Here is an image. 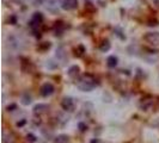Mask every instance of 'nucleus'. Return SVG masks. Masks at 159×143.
I'll return each instance as SVG.
<instances>
[{"instance_id": "nucleus-1", "label": "nucleus", "mask_w": 159, "mask_h": 143, "mask_svg": "<svg viewBox=\"0 0 159 143\" xmlns=\"http://www.w3.org/2000/svg\"><path fill=\"white\" fill-rule=\"evenodd\" d=\"M77 86L83 92H90V91H92L97 86V81H96V79L92 75L85 74V75L80 76L79 79H78Z\"/></svg>"}, {"instance_id": "nucleus-2", "label": "nucleus", "mask_w": 159, "mask_h": 143, "mask_svg": "<svg viewBox=\"0 0 159 143\" xmlns=\"http://www.w3.org/2000/svg\"><path fill=\"white\" fill-rule=\"evenodd\" d=\"M54 91H55V87L53 86V84H50V82H46V84H43L40 88V93L42 97H44V98H47L49 95H52L54 93Z\"/></svg>"}, {"instance_id": "nucleus-3", "label": "nucleus", "mask_w": 159, "mask_h": 143, "mask_svg": "<svg viewBox=\"0 0 159 143\" xmlns=\"http://www.w3.org/2000/svg\"><path fill=\"white\" fill-rule=\"evenodd\" d=\"M61 107L64 109L65 111H74V100L72 99L71 97H65L62 99V102H61Z\"/></svg>"}, {"instance_id": "nucleus-4", "label": "nucleus", "mask_w": 159, "mask_h": 143, "mask_svg": "<svg viewBox=\"0 0 159 143\" xmlns=\"http://www.w3.org/2000/svg\"><path fill=\"white\" fill-rule=\"evenodd\" d=\"M78 0H61V7L66 11H72L78 7Z\"/></svg>"}, {"instance_id": "nucleus-5", "label": "nucleus", "mask_w": 159, "mask_h": 143, "mask_svg": "<svg viewBox=\"0 0 159 143\" xmlns=\"http://www.w3.org/2000/svg\"><path fill=\"white\" fill-rule=\"evenodd\" d=\"M143 40L150 44H158L159 43V32H147L143 36Z\"/></svg>"}, {"instance_id": "nucleus-6", "label": "nucleus", "mask_w": 159, "mask_h": 143, "mask_svg": "<svg viewBox=\"0 0 159 143\" xmlns=\"http://www.w3.org/2000/svg\"><path fill=\"white\" fill-rule=\"evenodd\" d=\"M67 74H68V76L72 80H77L80 75V68L78 66H72V67H70V69L67 71Z\"/></svg>"}, {"instance_id": "nucleus-7", "label": "nucleus", "mask_w": 159, "mask_h": 143, "mask_svg": "<svg viewBox=\"0 0 159 143\" xmlns=\"http://www.w3.org/2000/svg\"><path fill=\"white\" fill-rule=\"evenodd\" d=\"M152 106H153V100L152 99H143V102L140 104V107L145 111H148Z\"/></svg>"}, {"instance_id": "nucleus-8", "label": "nucleus", "mask_w": 159, "mask_h": 143, "mask_svg": "<svg viewBox=\"0 0 159 143\" xmlns=\"http://www.w3.org/2000/svg\"><path fill=\"white\" fill-rule=\"evenodd\" d=\"M49 109V106L46 104H37L34 106V112L35 113H44Z\"/></svg>"}, {"instance_id": "nucleus-9", "label": "nucleus", "mask_w": 159, "mask_h": 143, "mask_svg": "<svg viewBox=\"0 0 159 143\" xmlns=\"http://www.w3.org/2000/svg\"><path fill=\"white\" fill-rule=\"evenodd\" d=\"M119 63V58L116 57V56H109L108 57V60H107V64H108V67H110V68H115L116 66Z\"/></svg>"}, {"instance_id": "nucleus-10", "label": "nucleus", "mask_w": 159, "mask_h": 143, "mask_svg": "<svg viewBox=\"0 0 159 143\" xmlns=\"http://www.w3.org/2000/svg\"><path fill=\"white\" fill-rule=\"evenodd\" d=\"M70 141V136L68 135H59L55 137L54 142L55 143H68Z\"/></svg>"}, {"instance_id": "nucleus-11", "label": "nucleus", "mask_w": 159, "mask_h": 143, "mask_svg": "<svg viewBox=\"0 0 159 143\" xmlns=\"http://www.w3.org/2000/svg\"><path fill=\"white\" fill-rule=\"evenodd\" d=\"M20 103L23 104V105H30L31 104V95L29 94L28 92L26 93H24L23 95H22V99H20Z\"/></svg>"}, {"instance_id": "nucleus-12", "label": "nucleus", "mask_w": 159, "mask_h": 143, "mask_svg": "<svg viewBox=\"0 0 159 143\" xmlns=\"http://www.w3.org/2000/svg\"><path fill=\"white\" fill-rule=\"evenodd\" d=\"M44 4L49 11H54V8L57 6V0H46Z\"/></svg>"}, {"instance_id": "nucleus-13", "label": "nucleus", "mask_w": 159, "mask_h": 143, "mask_svg": "<svg viewBox=\"0 0 159 143\" xmlns=\"http://www.w3.org/2000/svg\"><path fill=\"white\" fill-rule=\"evenodd\" d=\"M110 42L108 40H104L102 43H101V46H99V49H101V51H103V53H107L109 49H110Z\"/></svg>"}, {"instance_id": "nucleus-14", "label": "nucleus", "mask_w": 159, "mask_h": 143, "mask_svg": "<svg viewBox=\"0 0 159 143\" xmlns=\"http://www.w3.org/2000/svg\"><path fill=\"white\" fill-rule=\"evenodd\" d=\"M26 141L29 143H36L37 142V137L34 135V134H28L26 135Z\"/></svg>"}, {"instance_id": "nucleus-15", "label": "nucleus", "mask_w": 159, "mask_h": 143, "mask_svg": "<svg viewBox=\"0 0 159 143\" xmlns=\"http://www.w3.org/2000/svg\"><path fill=\"white\" fill-rule=\"evenodd\" d=\"M78 128H79V130L81 131V132H84V131L88 130V125H86L85 123H83V122H80L79 124H78Z\"/></svg>"}, {"instance_id": "nucleus-16", "label": "nucleus", "mask_w": 159, "mask_h": 143, "mask_svg": "<svg viewBox=\"0 0 159 143\" xmlns=\"http://www.w3.org/2000/svg\"><path fill=\"white\" fill-rule=\"evenodd\" d=\"M97 2H98V5H101V6H104L105 4H107V0H96Z\"/></svg>"}, {"instance_id": "nucleus-17", "label": "nucleus", "mask_w": 159, "mask_h": 143, "mask_svg": "<svg viewBox=\"0 0 159 143\" xmlns=\"http://www.w3.org/2000/svg\"><path fill=\"white\" fill-rule=\"evenodd\" d=\"M152 4H153L156 7H159V0H152Z\"/></svg>"}, {"instance_id": "nucleus-18", "label": "nucleus", "mask_w": 159, "mask_h": 143, "mask_svg": "<svg viewBox=\"0 0 159 143\" xmlns=\"http://www.w3.org/2000/svg\"><path fill=\"white\" fill-rule=\"evenodd\" d=\"M24 124H25V119H23L22 122H18V123H17V127H23Z\"/></svg>"}, {"instance_id": "nucleus-19", "label": "nucleus", "mask_w": 159, "mask_h": 143, "mask_svg": "<svg viewBox=\"0 0 159 143\" xmlns=\"http://www.w3.org/2000/svg\"><path fill=\"white\" fill-rule=\"evenodd\" d=\"M90 143H101V141H99L98 138H95V140H92V141H91Z\"/></svg>"}, {"instance_id": "nucleus-20", "label": "nucleus", "mask_w": 159, "mask_h": 143, "mask_svg": "<svg viewBox=\"0 0 159 143\" xmlns=\"http://www.w3.org/2000/svg\"><path fill=\"white\" fill-rule=\"evenodd\" d=\"M16 107H17V106L15 105V104H13V105H11V106H7V110L10 111V109H16Z\"/></svg>"}]
</instances>
